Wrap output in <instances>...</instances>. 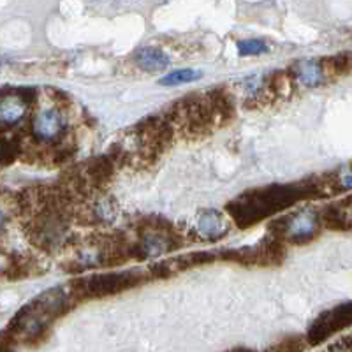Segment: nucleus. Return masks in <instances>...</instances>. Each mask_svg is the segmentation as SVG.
Returning a JSON list of instances; mask_svg holds the SVG:
<instances>
[{"mask_svg": "<svg viewBox=\"0 0 352 352\" xmlns=\"http://www.w3.org/2000/svg\"><path fill=\"white\" fill-rule=\"evenodd\" d=\"M303 197L317 196L314 182L300 185H270L241 194L228 204V213L240 228H250L266 217L289 208Z\"/></svg>", "mask_w": 352, "mask_h": 352, "instance_id": "1", "label": "nucleus"}, {"mask_svg": "<svg viewBox=\"0 0 352 352\" xmlns=\"http://www.w3.org/2000/svg\"><path fill=\"white\" fill-rule=\"evenodd\" d=\"M69 308V294L62 287H53L43 292L36 300L25 305L16 316L12 317L8 328L4 329L12 342H23L34 345L46 336V331L56 317Z\"/></svg>", "mask_w": 352, "mask_h": 352, "instance_id": "2", "label": "nucleus"}, {"mask_svg": "<svg viewBox=\"0 0 352 352\" xmlns=\"http://www.w3.org/2000/svg\"><path fill=\"white\" fill-rule=\"evenodd\" d=\"M231 104L226 96L212 94L187 99L175 108V122L190 134H203L228 118Z\"/></svg>", "mask_w": 352, "mask_h": 352, "instance_id": "3", "label": "nucleus"}, {"mask_svg": "<svg viewBox=\"0 0 352 352\" xmlns=\"http://www.w3.org/2000/svg\"><path fill=\"white\" fill-rule=\"evenodd\" d=\"M320 229V219L312 208H303L300 212H292L275 220L272 224V232L276 241H289V243L303 245L312 241Z\"/></svg>", "mask_w": 352, "mask_h": 352, "instance_id": "4", "label": "nucleus"}, {"mask_svg": "<svg viewBox=\"0 0 352 352\" xmlns=\"http://www.w3.org/2000/svg\"><path fill=\"white\" fill-rule=\"evenodd\" d=\"M141 282V276L134 272H116L102 273L83 278L74 284V291L85 298H106L118 294L125 289L134 287Z\"/></svg>", "mask_w": 352, "mask_h": 352, "instance_id": "5", "label": "nucleus"}, {"mask_svg": "<svg viewBox=\"0 0 352 352\" xmlns=\"http://www.w3.org/2000/svg\"><path fill=\"white\" fill-rule=\"evenodd\" d=\"M349 324H351V303L347 301L344 305L329 308L314 319L307 331V344L317 347V345L328 340L329 336L347 328Z\"/></svg>", "mask_w": 352, "mask_h": 352, "instance_id": "6", "label": "nucleus"}, {"mask_svg": "<svg viewBox=\"0 0 352 352\" xmlns=\"http://www.w3.org/2000/svg\"><path fill=\"white\" fill-rule=\"evenodd\" d=\"M65 120L58 109H44L32 120V136L43 143H53L64 134Z\"/></svg>", "mask_w": 352, "mask_h": 352, "instance_id": "7", "label": "nucleus"}, {"mask_svg": "<svg viewBox=\"0 0 352 352\" xmlns=\"http://www.w3.org/2000/svg\"><path fill=\"white\" fill-rule=\"evenodd\" d=\"M197 231L204 240H219L229 231V224L217 210H204L197 220Z\"/></svg>", "mask_w": 352, "mask_h": 352, "instance_id": "8", "label": "nucleus"}, {"mask_svg": "<svg viewBox=\"0 0 352 352\" xmlns=\"http://www.w3.org/2000/svg\"><path fill=\"white\" fill-rule=\"evenodd\" d=\"M292 72H294V78L305 87H319L326 80V72L329 71L326 62L300 60L294 65Z\"/></svg>", "mask_w": 352, "mask_h": 352, "instance_id": "9", "label": "nucleus"}, {"mask_svg": "<svg viewBox=\"0 0 352 352\" xmlns=\"http://www.w3.org/2000/svg\"><path fill=\"white\" fill-rule=\"evenodd\" d=\"M28 97L25 96V90L14 96L0 97V122L6 125H12L20 122L27 113Z\"/></svg>", "mask_w": 352, "mask_h": 352, "instance_id": "10", "label": "nucleus"}, {"mask_svg": "<svg viewBox=\"0 0 352 352\" xmlns=\"http://www.w3.org/2000/svg\"><path fill=\"white\" fill-rule=\"evenodd\" d=\"M175 238L169 234V232L162 231V229H153V231L144 232L143 238H141V256H157V254H162L169 248H175Z\"/></svg>", "mask_w": 352, "mask_h": 352, "instance_id": "11", "label": "nucleus"}, {"mask_svg": "<svg viewBox=\"0 0 352 352\" xmlns=\"http://www.w3.org/2000/svg\"><path fill=\"white\" fill-rule=\"evenodd\" d=\"M322 220L328 228L349 231L351 229V197H345L340 203L329 204L322 212Z\"/></svg>", "mask_w": 352, "mask_h": 352, "instance_id": "12", "label": "nucleus"}, {"mask_svg": "<svg viewBox=\"0 0 352 352\" xmlns=\"http://www.w3.org/2000/svg\"><path fill=\"white\" fill-rule=\"evenodd\" d=\"M138 67L144 69L146 72H159L164 71L166 67H169L171 64V58L166 55L160 48L155 46H146V48H141L140 52L134 56Z\"/></svg>", "mask_w": 352, "mask_h": 352, "instance_id": "13", "label": "nucleus"}, {"mask_svg": "<svg viewBox=\"0 0 352 352\" xmlns=\"http://www.w3.org/2000/svg\"><path fill=\"white\" fill-rule=\"evenodd\" d=\"M201 76L203 74L199 71H196V69H178V71H173L169 74H166L164 78H160L159 85H162V87H178V85L199 80Z\"/></svg>", "mask_w": 352, "mask_h": 352, "instance_id": "14", "label": "nucleus"}, {"mask_svg": "<svg viewBox=\"0 0 352 352\" xmlns=\"http://www.w3.org/2000/svg\"><path fill=\"white\" fill-rule=\"evenodd\" d=\"M307 344L301 336H287L273 347H270L266 352H303Z\"/></svg>", "mask_w": 352, "mask_h": 352, "instance_id": "15", "label": "nucleus"}, {"mask_svg": "<svg viewBox=\"0 0 352 352\" xmlns=\"http://www.w3.org/2000/svg\"><path fill=\"white\" fill-rule=\"evenodd\" d=\"M268 50V46L264 44V41L259 39H245L238 43V53L241 56H250V55H261Z\"/></svg>", "mask_w": 352, "mask_h": 352, "instance_id": "16", "label": "nucleus"}, {"mask_svg": "<svg viewBox=\"0 0 352 352\" xmlns=\"http://www.w3.org/2000/svg\"><path fill=\"white\" fill-rule=\"evenodd\" d=\"M322 352H351V336H344Z\"/></svg>", "mask_w": 352, "mask_h": 352, "instance_id": "17", "label": "nucleus"}, {"mask_svg": "<svg viewBox=\"0 0 352 352\" xmlns=\"http://www.w3.org/2000/svg\"><path fill=\"white\" fill-rule=\"evenodd\" d=\"M231 352H252V351H247V349H236V351H231Z\"/></svg>", "mask_w": 352, "mask_h": 352, "instance_id": "18", "label": "nucleus"}]
</instances>
